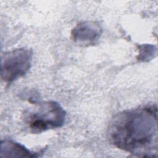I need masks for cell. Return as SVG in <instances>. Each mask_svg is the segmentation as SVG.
<instances>
[{
    "mask_svg": "<svg viewBox=\"0 0 158 158\" xmlns=\"http://www.w3.org/2000/svg\"><path fill=\"white\" fill-rule=\"evenodd\" d=\"M110 143L117 148L140 157H154L157 152V107L146 105L123 110L110 122Z\"/></svg>",
    "mask_w": 158,
    "mask_h": 158,
    "instance_id": "cell-1",
    "label": "cell"
},
{
    "mask_svg": "<svg viewBox=\"0 0 158 158\" xmlns=\"http://www.w3.org/2000/svg\"><path fill=\"white\" fill-rule=\"evenodd\" d=\"M65 118V110L54 101L37 102L23 114V122L33 133L60 128L64 124Z\"/></svg>",
    "mask_w": 158,
    "mask_h": 158,
    "instance_id": "cell-2",
    "label": "cell"
},
{
    "mask_svg": "<svg viewBox=\"0 0 158 158\" xmlns=\"http://www.w3.org/2000/svg\"><path fill=\"white\" fill-rule=\"evenodd\" d=\"M32 56L31 50L25 48L4 52L1 62L2 80L10 83L25 75L31 67Z\"/></svg>",
    "mask_w": 158,
    "mask_h": 158,
    "instance_id": "cell-3",
    "label": "cell"
},
{
    "mask_svg": "<svg viewBox=\"0 0 158 158\" xmlns=\"http://www.w3.org/2000/svg\"><path fill=\"white\" fill-rule=\"evenodd\" d=\"M101 27L96 22L85 21L77 24L72 30L71 37L73 41L81 44H94L101 38Z\"/></svg>",
    "mask_w": 158,
    "mask_h": 158,
    "instance_id": "cell-4",
    "label": "cell"
},
{
    "mask_svg": "<svg viewBox=\"0 0 158 158\" xmlns=\"http://www.w3.org/2000/svg\"><path fill=\"white\" fill-rule=\"evenodd\" d=\"M38 152H32L25 146L11 139L1 141L0 156L2 157H38Z\"/></svg>",
    "mask_w": 158,
    "mask_h": 158,
    "instance_id": "cell-5",
    "label": "cell"
},
{
    "mask_svg": "<svg viewBox=\"0 0 158 158\" xmlns=\"http://www.w3.org/2000/svg\"><path fill=\"white\" fill-rule=\"evenodd\" d=\"M154 46L149 44H145L139 46V54L138 60L141 61H148L153 57V54L156 51V49H154Z\"/></svg>",
    "mask_w": 158,
    "mask_h": 158,
    "instance_id": "cell-6",
    "label": "cell"
}]
</instances>
